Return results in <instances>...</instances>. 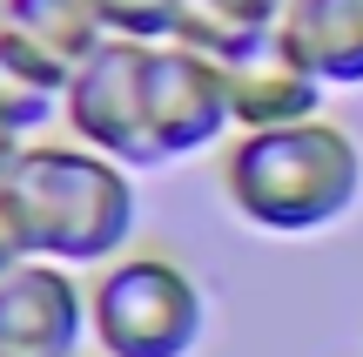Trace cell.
Returning <instances> with one entry per match:
<instances>
[{"mask_svg": "<svg viewBox=\"0 0 363 357\" xmlns=\"http://www.w3.org/2000/svg\"><path fill=\"white\" fill-rule=\"evenodd\" d=\"M142 67H148V40H121L108 34L67 81V128L81 148L121 162V169H162L155 128H148V94H142Z\"/></svg>", "mask_w": 363, "mask_h": 357, "instance_id": "4", "label": "cell"}, {"mask_svg": "<svg viewBox=\"0 0 363 357\" xmlns=\"http://www.w3.org/2000/svg\"><path fill=\"white\" fill-rule=\"evenodd\" d=\"M276 34L323 88H363V0H289Z\"/></svg>", "mask_w": 363, "mask_h": 357, "instance_id": "8", "label": "cell"}, {"mask_svg": "<svg viewBox=\"0 0 363 357\" xmlns=\"http://www.w3.org/2000/svg\"><path fill=\"white\" fill-rule=\"evenodd\" d=\"M67 81H74L67 61H54L34 40H21L13 27H0V121H7L13 135L48 128L67 108Z\"/></svg>", "mask_w": 363, "mask_h": 357, "instance_id": "9", "label": "cell"}, {"mask_svg": "<svg viewBox=\"0 0 363 357\" xmlns=\"http://www.w3.org/2000/svg\"><path fill=\"white\" fill-rule=\"evenodd\" d=\"M0 216L34 263H115L135 236V182L81 142H27L0 182Z\"/></svg>", "mask_w": 363, "mask_h": 357, "instance_id": "1", "label": "cell"}, {"mask_svg": "<svg viewBox=\"0 0 363 357\" xmlns=\"http://www.w3.org/2000/svg\"><path fill=\"white\" fill-rule=\"evenodd\" d=\"M229 115H235L242 135L316 121L323 115V81L303 67V54L283 34H269V40H256L249 54L229 61Z\"/></svg>", "mask_w": 363, "mask_h": 357, "instance_id": "7", "label": "cell"}, {"mask_svg": "<svg viewBox=\"0 0 363 357\" xmlns=\"http://www.w3.org/2000/svg\"><path fill=\"white\" fill-rule=\"evenodd\" d=\"M88 337V290L61 263H13L0 277V357H74Z\"/></svg>", "mask_w": 363, "mask_h": 357, "instance_id": "6", "label": "cell"}, {"mask_svg": "<svg viewBox=\"0 0 363 357\" xmlns=\"http://www.w3.org/2000/svg\"><path fill=\"white\" fill-rule=\"evenodd\" d=\"M101 7V21H108V34H121V40H175V27H182V7L189 0H94Z\"/></svg>", "mask_w": 363, "mask_h": 357, "instance_id": "12", "label": "cell"}, {"mask_svg": "<svg viewBox=\"0 0 363 357\" xmlns=\"http://www.w3.org/2000/svg\"><path fill=\"white\" fill-rule=\"evenodd\" d=\"M142 94H148V128H155L162 162L202 155L235 128L229 115V67L208 54L182 48V40H155L142 67Z\"/></svg>", "mask_w": 363, "mask_h": 357, "instance_id": "5", "label": "cell"}, {"mask_svg": "<svg viewBox=\"0 0 363 357\" xmlns=\"http://www.w3.org/2000/svg\"><path fill=\"white\" fill-rule=\"evenodd\" d=\"M283 7H289V0H189V7H182L175 40L229 67L235 54H249L256 40H269V34H276Z\"/></svg>", "mask_w": 363, "mask_h": 357, "instance_id": "10", "label": "cell"}, {"mask_svg": "<svg viewBox=\"0 0 363 357\" xmlns=\"http://www.w3.org/2000/svg\"><path fill=\"white\" fill-rule=\"evenodd\" d=\"M13 263H27V256H21V243H13V229H7V216H0V277H7Z\"/></svg>", "mask_w": 363, "mask_h": 357, "instance_id": "14", "label": "cell"}, {"mask_svg": "<svg viewBox=\"0 0 363 357\" xmlns=\"http://www.w3.org/2000/svg\"><path fill=\"white\" fill-rule=\"evenodd\" d=\"M0 27H13L21 40H34L40 54L81 67L94 48L108 40V21L94 0H7L0 7Z\"/></svg>", "mask_w": 363, "mask_h": 357, "instance_id": "11", "label": "cell"}, {"mask_svg": "<svg viewBox=\"0 0 363 357\" xmlns=\"http://www.w3.org/2000/svg\"><path fill=\"white\" fill-rule=\"evenodd\" d=\"M202 324V290L169 256H115L88 290V337L101 357H189Z\"/></svg>", "mask_w": 363, "mask_h": 357, "instance_id": "3", "label": "cell"}, {"mask_svg": "<svg viewBox=\"0 0 363 357\" xmlns=\"http://www.w3.org/2000/svg\"><path fill=\"white\" fill-rule=\"evenodd\" d=\"M0 7H7V0H0Z\"/></svg>", "mask_w": 363, "mask_h": 357, "instance_id": "15", "label": "cell"}, {"mask_svg": "<svg viewBox=\"0 0 363 357\" xmlns=\"http://www.w3.org/2000/svg\"><path fill=\"white\" fill-rule=\"evenodd\" d=\"M21 148H27V135H13L7 121H0V182L13 175V162H21Z\"/></svg>", "mask_w": 363, "mask_h": 357, "instance_id": "13", "label": "cell"}, {"mask_svg": "<svg viewBox=\"0 0 363 357\" xmlns=\"http://www.w3.org/2000/svg\"><path fill=\"white\" fill-rule=\"evenodd\" d=\"M222 189L229 209L249 229L269 236H316L337 229L363 196V148L337 121H296V128H256L235 135L222 155Z\"/></svg>", "mask_w": 363, "mask_h": 357, "instance_id": "2", "label": "cell"}]
</instances>
